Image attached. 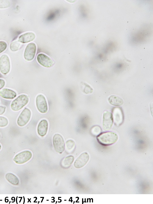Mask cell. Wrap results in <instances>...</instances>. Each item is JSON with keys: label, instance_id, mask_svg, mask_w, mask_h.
I'll use <instances>...</instances> for the list:
<instances>
[{"label": "cell", "instance_id": "ac0fdd59", "mask_svg": "<svg viewBox=\"0 0 153 204\" xmlns=\"http://www.w3.org/2000/svg\"><path fill=\"white\" fill-rule=\"evenodd\" d=\"M6 178L8 182L13 185H16L19 183V180L17 177L12 173H7Z\"/></svg>", "mask_w": 153, "mask_h": 204}, {"label": "cell", "instance_id": "cb8c5ba5", "mask_svg": "<svg viewBox=\"0 0 153 204\" xmlns=\"http://www.w3.org/2000/svg\"><path fill=\"white\" fill-rule=\"evenodd\" d=\"M9 5V2L7 0H0V8L7 7Z\"/></svg>", "mask_w": 153, "mask_h": 204}, {"label": "cell", "instance_id": "5bb4252c", "mask_svg": "<svg viewBox=\"0 0 153 204\" xmlns=\"http://www.w3.org/2000/svg\"><path fill=\"white\" fill-rule=\"evenodd\" d=\"M35 37V34L32 32H28L21 35L19 37L18 41L25 43L32 41Z\"/></svg>", "mask_w": 153, "mask_h": 204}, {"label": "cell", "instance_id": "d6986e66", "mask_svg": "<svg viewBox=\"0 0 153 204\" xmlns=\"http://www.w3.org/2000/svg\"><path fill=\"white\" fill-rule=\"evenodd\" d=\"M80 84L81 90L83 93L88 94L93 92V89L89 85L84 82H81Z\"/></svg>", "mask_w": 153, "mask_h": 204}, {"label": "cell", "instance_id": "e0dca14e", "mask_svg": "<svg viewBox=\"0 0 153 204\" xmlns=\"http://www.w3.org/2000/svg\"><path fill=\"white\" fill-rule=\"evenodd\" d=\"M74 157L72 155L67 156L61 161V166L64 168H69L73 162Z\"/></svg>", "mask_w": 153, "mask_h": 204}, {"label": "cell", "instance_id": "7402d4cb", "mask_svg": "<svg viewBox=\"0 0 153 204\" xmlns=\"http://www.w3.org/2000/svg\"><path fill=\"white\" fill-rule=\"evenodd\" d=\"M91 131L93 135H98L101 132L102 129L100 126L96 125L93 127L92 128Z\"/></svg>", "mask_w": 153, "mask_h": 204}, {"label": "cell", "instance_id": "ffe728a7", "mask_svg": "<svg viewBox=\"0 0 153 204\" xmlns=\"http://www.w3.org/2000/svg\"><path fill=\"white\" fill-rule=\"evenodd\" d=\"M21 46V44L18 41H15L12 42L10 45V48L11 51H16L18 50Z\"/></svg>", "mask_w": 153, "mask_h": 204}, {"label": "cell", "instance_id": "30bf717a", "mask_svg": "<svg viewBox=\"0 0 153 204\" xmlns=\"http://www.w3.org/2000/svg\"><path fill=\"white\" fill-rule=\"evenodd\" d=\"M10 69V62L7 55H3L0 58V70L3 74L8 73Z\"/></svg>", "mask_w": 153, "mask_h": 204}, {"label": "cell", "instance_id": "5b68a950", "mask_svg": "<svg viewBox=\"0 0 153 204\" xmlns=\"http://www.w3.org/2000/svg\"><path fill=\"white\" fill-rule=\"evenodd\" d=\"M32 157V152L29 150H25L17 154L14 157L13 161L17 164H22L29 160Z\"/></svg>", "mask_w": 153, "mask_h": 204}, {"label": "cell", "instance_id": "9c48e42d", "mask_svg": "<svg viewBox=\"0 0 153 204\" xmlns=\"http://www.w3.org/2000/svg\"><path fill=\"white\" fill-rule=\"evenodd\" d=\"M112 112L115 124L117 127L119 126L122 124L124 119L122 110L120 108L115 107L113 109Z\"/></svg>", "mask_w": 153, "mask_h": 204}, {"label": "cell", "instance_id": "7c38bea8", "mask_svg": "<svg viewBox=\"0 0 153 204\" xmlns=\"http://www.w3.org/2000/svg\"><path fill=\"white\" fill-rule=\"evenodd\" d=\"M89 158V156L87 153H82L75 161L74 164V167L77 168L83 167L87 164Z\"/></svg>", "mask_w": 153, "mask_h": 204}, {"label": "cell", "instance_id": "83f0119b", "mask_svg": "<svg viewBox=\"0 0 153 204\" xmlns=\"http://www.w3.org/2000/svg\"><path fill=\"white\" fill-rule=\"evenodd\" d=\"M135 27H133V28H132V31H134V30H135Z\"/></svg>", "mask_w": 153, "mask_h": 204}, {"label": "cell", "instance_id": "8992f818", "mask_svg": "<svg viewBox=\"0 0 153 204\" xmlns=\"http://www.w3.org/2000/svg\"><path fill=\"white\" fill-rule=\"evenodd\" d=\"M36 104L38 111L42 113H45L48 111L47 101L45 96L40 94L36 98Z\"/></svg>", "mask_w": 153, "mask_h": 204}, {"label": "cell", "instance_id": "44dd1931", "mask_svg": "<svg viewBox=\"0 0 153 204\" xmlns=\"http://www.w3.org/2000/svg\"><path fill=\"white\" fill-rule=\"evenodd\" d=\"M75 145V142L72 140H69L66 142V149L68 151H71L74 148Z\"/></svg>", "mask_w": 153, "mask_h": 204}, {"label": "cell", "instance_id": "3957f363", "mask_svg": "<svg viewBox=\"0 0 153 204\" xmlns=\"http://www.w3.org/2000/svg\"><path fill=\"white\" fill-rule=\"evenodd\" d=\"M54 148L57 153L61 154L65 150V145L62 136L59 134H55L53 138Z\"/></svg>", "mask_w": 153, "mask_h": 204}, {"label": "cell", "instance_id": "2e32d148", "mask_svg": "<svg viewBox=\"0 0 153 204\" xmlns=\"http://www.w3.org/2000/svg\"><path fill=\"white\" fill-rule=\"evenodd\" d=\"M108 101L111 105L116 106H120L124 103V101L121 98L115 95L110 96L108 98Z\"/></svg>", "mask_w": 153, "mask_h": 204}, {"label": "cell", "instance_id": "ba28073f", "mask_svg": "<svg viewBox=\"0 0 153 204\" xmlns=\"http://www.w3.org/2000/svg\"><path fill=\"white\" fill-rule=\"evenodd\" d=\"M36 46L33 43L28 44L27 46L24 53V57L27 60H32L34 58L36 52Z\"/></svg>", "mask_w": 153, "mask_h": 204}, {"label": "cell", "instance_id": "603a6c76", "mask_svg": "<svg viewBox=\"0 0 153 204\" xmlns=\"http://www.w3.org/2000/svg\"><path fill=\"white\" fill-rule=\"evenodd\" d=\"M8 123V119L6 117L0 116V127H4L7 125Z\"/></svg>", "mask_w": 153, "mask_h": 204}, {"label": "cell", "instance_id": "4fadbf2b", "mask_svg": "<svg viewBox=\"0 0 153 204\" xmlns=\"http://www.w3.org/2000/svg\"><path fill=\"white\" fill-rule=\"evenodd\" d=\"M48 124L47 121L43 119L39 123L37 128V131L38 134L41 137L45 136L47 132Z\"/></svg>", "mask_w": 153, "mask_h": 204}, {"label": "cell", "instance_id": "484cf974", "mask_svg": "<svg viewBox=\"0 0 153 204\" xmlns=\"http://www.w3.org/2000/svg\"><path fill=\"white\" fill-rule=\"evenodd\" d=\"M6 107L4 106H0V115L3 114L6 111Z\"/></svg>", "mask_w": 153, "mask_h": 204}, {"label": "cell", "instance_id": "7a4b0ae2", "mask_svg": "<svg viewBox=\"0 0 153 204\" xmlns=\"http://www.w3.org/2000/svg\"><path fill=\"white\" fill-rule=\"evenodd\" d=\"M28 101L29 98L27 95H21L12 101L11 108L13 111H18L25 106Z\"/></svg>", "mask_w": 153, "mask_h": 204}, {"label": "cell", "instance_id": "f546056e", "mask_svg": "<svg viewBox=\"0 0 153 204\" xmlns=\"http://www.w3.org/2000/svg\"></svg>", "mask_w": 153, "mask_h": 204}, {"label": "cell", "instance_id": "6da1fadb", "mask_svg": "<svg viewBox=\"0 0 153 204\" xmlns=\"http://www.w3.org/2000/svg\"><path fill=\"white\" fill-rule=\"evenodd\" d=\"M118 135L115 132L108 131L104 132L97 137L98 142L104 145H109L115 143L118 139Z\"/></svg>", "mask_w": 153, "mask_h": 204}, {"label": "cell", "instance_id": "d4e9b609", "mask_svg": "<svg viewBox=\"0 0 153 204\" xmlns=\"http://www.w3.org/2000/svg\"><path fill=\"white\" fill-rule=\"evenodd\" d=\"M7 47L6 42L3 41H0V53L6 50Z\"/></svg>", "mask_w": 153, "mask_h": 204}, {"label": "cell", "instance_id": "52a82bcc", "mask_svg": "<svg viewBox=\"0 0 153 204\" xmlns=\"http://www.w3.org/2000/svg\"><path fill=\"white\" fill-rule=\"evenodd\" d=\"M113 123L112 114L108 111H105L103 115V129L109 130L112 127Z\"/></svg>", "mask_w": 153, "mask_h": 204}, {"label": "cell", "instance_id": "4316f807", "mask_svg": "<svg viewBox=\"0 0 153 204\" xmlns=\"http://www.w3.org/2000/svg\"><path fill=\"white\" fill-rule=\"evenodd\" d=\"M5 84V81L3 80L0 79V89L4 86Z\"/></svg>", "mask_w": 153, "mask_h": 204}, {"label": "cell", "instance_id": "277c9868", "mask_svg": "<svg viewBox=\"0 0 153 204\" xmlns=\"http://www.w3.org/2000/svg\"><path fill=\"white\" fill-rule=\"evenodd\" d=\"M31 112L28 108H25L21 113L17 120V125L22 127L26 125L30 120Z\"/></svg>", "mask_w": 153, "mask_h": 204}, {"label": "cell", "instance_id": "8fae6325", "mask_svg": "<svg viewBox=\"0 0 153 204\" xmlns=\"http://www.w3.org/2000/svg\"><path fill=\"white\" fill-rule=\"evenodd\" d=\"M38 62L42 66L50 68L54 64V62L49 57L46 55L40 53L38 54L37 57Z\"/></svg>", "mask_w": 153, "mask_h": 204}, {"label": "cell", "instance_id": "f1b7e54d", "mask_svg": "<svg viewBox=\"0 0 153 204\" xmlns=\"http://www.w3.org/2000/svg\"><path fill=\"white\" fill-rule=\"evenodd\" d=\"M1 147H2L1 145L0 144V150L1 149Z\"/></svg>", "mask_w": 153, "mask_h": 204}, {"label": "cell", "instance_id": "9a60e30c", "mask_svg": "<svg viewBox=\"0 0 153 204\" xmlns=\"http://www.w3.org/2000/svg\"><path fill=\"white\" fill-rule=\"evenodd\" d=\"M0 96L5 99H13L16 96L17 93L11 89L4 88L0 91Z\"/></svg>", "mask_w": 153, "mask_h": 204}]
</instances>
